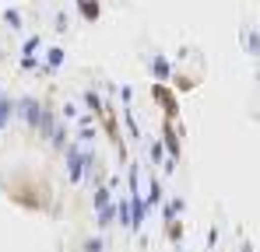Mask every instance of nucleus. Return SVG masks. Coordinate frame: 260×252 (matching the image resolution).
<instances>
[{
    "label": "nucleus",
    "mask_w": 260,
    "mask_h": 252,
    "mask_svg": "<svg viewBox=\"0 0 260 252\" xmlns=\"http://www.w3.org/2000/svg\"><path fill=\"white\" fill-rule=\"evenodd\" d=\"M158 203H162V182L151 179L148 182V207H158Z\"/></svg>",
    "instance_id": "6e6552de"
},
{
    "label": "nucleus",
    "mask_w": 260,
    "mask_h": 252,
    "mask_svg": "<svg viewBox=\"0 0 260 252\" xmlns=\"http://www.w3.org/2000/svg\"><path fill=\"white\" fill-rule=\"evenodd\" d=\"M4 21H7L14 32H21V11H18V7H7V11H4Z\"/></svg>",
    "instance_id": "1a4fd4ad"
},
{
    "label": "nucleus",
    "mask_w": 260,
    "mask_h": 252,
    "mask_svg": "<svg viewBox=\"0 0 260 252\" xmlns=\"http://www.w3.org/2000/svg\"><path fill=\"white\" fill-rule=\"evenodd\" d=\"M60 63H63V49H60V46H53V49H46V53H43V63H39V70H43V74H53Z\"/></svg>",
    "instance_id": "39448f33"
},
{
    "label": "nucleus",
    "mask_w": 260,
    "mask_h": 252,
    "mask_svg": "<svg viewBox=\"0 0 260 252\" xmlns=\"http://www.w3.org/2000/svg\"><path fill=\"white\" fill-rule=\"evenodd\" d=\"M85 252H102V238H88V242H85Z\"/></svg>",
    "instance_id": "f3484780"
},
{
    "label": "nucleus",
    "mask_w": 260,
    "mask_h": 252,
    "mask_svg": "<svg viewBox=\"0 0 260 252\" xmlns=\"http://www.w3.org/2000/svg\"><path fill=\"white\" fill-rule=\"evenodd\" d=\"M179 137H183V130L176 126V119H166V126H162V147H166L173 158H179V151H183Z\"/></svg>",
    "instance_id": "7ed1b4c3"
},
{
    "label": "nucleus",
    "mask_w": 260,
    "mask_h": 252,
    "mask_svg": "<svg viewBox=\"0 0 260 252\" xmlns=\"http://www.w3.org/2000/svg\"><path fill=\"white\" fill-rule=\"evenodd\" d=\"M63 151H67V165H71V182H81L88 175V165H95L91 151L78 147V144H71V147H63Z\"/></svg>",
    "instance_id": "f257e3e1"
},
{
    "label": "nucleus",
    "mask_w": 260,
    "mask_h": 252,
    "mask_svg": "<svg viewBox=\"0 0 260 252\" xmlns=\"http://www.w3.org/2000/svg\"><path fill=\"white\" fill-rule=\"evenodd\" d=\"M151 98H155V102H158V105L166 109V116H169V119H176V116H179V105H176L173 91H169V88H166L162 81H158V84H151Z\"/></svg>",
    "instance_id": "20e7f679"
},
{
    "label": "nucleus",
    "mask_w": 260,
    "mask_h": 252,
    "mask_svg": "<svg viewBox=\"0 0 260 252\" xmlns=\"http://www.w3.org/2000/svg\"><path fill=\"white\" fill-rule=\"evenodd\" d=\"M179 210H183V200H169L162 214H166V221H173V217H176V214H179Z\"/></svg>",
    "instance_id": "ddd939ff"
},
{
    "label": "nucleus",
    "mask_w": 260,
    "mask_h": 252,
    "mask_svg": "<svg viewBox=\"0 0 260 252\" xmlns=\"http://www.w3.org/2000/svg\"><path fill=\"white\" fill-rule=\"evenodd\" d=\"M39 46H43V39H39V35L25 39V56H36V53H39Z\"/></svg>",
    "instance_id": "2eb2a0df"
},
{
    "label": "nucleus",
    "mask_w": 260,
    "mask_h": 252,
    "mask_svg": "<svg viewBox=\"0 0 260 252\" xmlns=\"http://www.w3.org/2000/svg\"><path fill=\"white\" fill-rule=\"evenodd\" d=\"M56 32H67V14H56Z\"/></svg>",
    "instance_id": "a211bd4d"
},
{
    "label": "nucleus",
    "mask_w": 260,
    "mask_h": 252,
    "mask_svg": "<svg viewBox=\"0 0 260 252\" xmlns=\"http://www.w3.org/2000/svg\"><path fill=\"white\" fill-rule=\"evenodd\" d=\"M148 154H151V161H155V165H162V158H166V147H162V140H155Z\"/></svg>",
    "instance_id": "f8f14e48"
},
{
    "label": "nucleus",
    "mask_w": 260,
    "mask_h": 252,
    "mask_svg": "<svg viewBox=\"0 0 260 252\" xmlns=\"http://www.w3.org/2000/svg\"><path fill=\"white\" fill-rule=\"evenodd\" d=\"M169 81H176V91H193V88H197L193 77H183V74H179V77H169Z\"/></svg>",
    "instance_id": "9d476101"
},
{
    "label": "nucleus",
    "mask_w": 260,
    "mask_h": 252,
    "mask_svg": "<svg viewBox=\"0 0 260 252\" xmlns=\"http://www.w3.org/2000/svg\"><path fill=\"white\" fill-rule=\"evenodd\" d=\"M166 224H169V228H166V235H169V238H173V242H179V238H183V224H179V221H166Z\"/></svg>",
    "instance_id": "9b49d317"
},
{
    "label": "nucleus",
    "mask_w": 260,
    "mask_h": 252,
    "mask_svg": "<svg viewBox=\"0 0 260 252\" xmlns=\"http://www.w3.org/2000/svg\"><path fill=\"white\" fill-rule=\"evenodd\" d=\"M151 74H155V77H158L162 84H169V77H173V67H169V60H166V56H155V60H151Z\"/></svg>",
    "instance_id": "423d86ee"
},
{
    "label": "nucleus",
    "mask_w": 260,
    "mask_h": 252,
    "mask_svg": "<svg viewBox=\"0 0 260 252\" xmlns=\"http://www.w3.org/2000/svg\"><path fill=\"white\" fill-rule=\"evenodd\" d=\"M14 109L21 112V119H25L28 126H36V130H39V123H43V109H46V102L32 98V95H25L21 102H14Z\"/></svg>",
    "instance_id": "f03ea898"
},
{
    "label": "nucleus",
    "mask_w": 260,
    "mask_h": 252,
    "mask_svg": "<svg viewBox=\"0 0 260 252\" xmlns=\"http://www.w3.org/2000/svg\"><path fill=\"white\" fill-rule=\"evenodd\" d=\"M78 11H81V18H85V21H99V14H102L99 0H78Z\"/></svg>",
    "instance_id": "0eeeda50"
},
{
    "label": "nucleus",
    "mask_w": 260,
    "mask_h": 252,
    "mask_svg": "<svg viewBox=\"0 0 260 252\" xmlns=\"http://www.w3.org/2000/svg\"><path fill=\"white\" fill-rule=\"evenodd\" d=\"M85 105L91 109V112H99V109H102V102H99V95H95V91H85Z\"/></svg>",
    "instance_id": "dca6fc26"
},
{
    "label": "nucleus",
    "mask_w": 260,
    "mask_h": 252,
    "mask_svg": "<svg viewBox=\"0 0 260 252\" xmlns=\"http://www.w3.org/2000/svg\"><path fill=\"white\" fill-rule=\"evenodd\" d=\"M243 46H246L250 53H257V32H253V28H246V32H243Z\"/></svg>",
    "instance_id": "4468645a"
}]
</instances>
